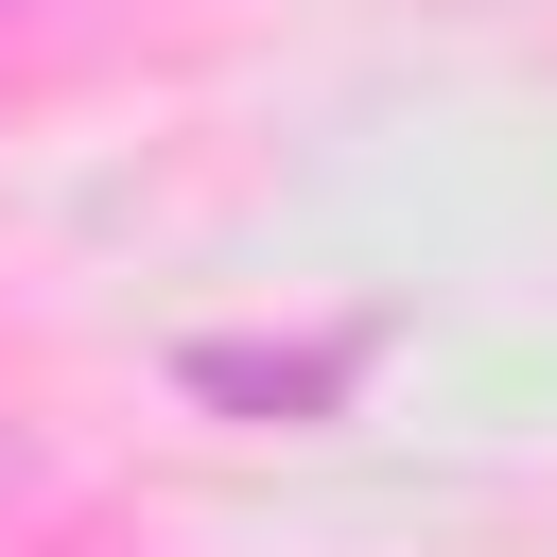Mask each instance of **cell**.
<instances>
[{
  "label": "cell",
  "instance_id": "obj_1",
  "mask_svg": "<svg viewBox=\"0 0 557 557\" xmlns=\"http://www.w3.org/2000/svg\"><path fill=\"white\" fill-rule=\"evenodd\" d=\"M348 366H366V331H331V348H191V400H226V418H331Z\"/></svg>",
  "mask_w": 557,
  "mask_h": 557
}]
</instances>
